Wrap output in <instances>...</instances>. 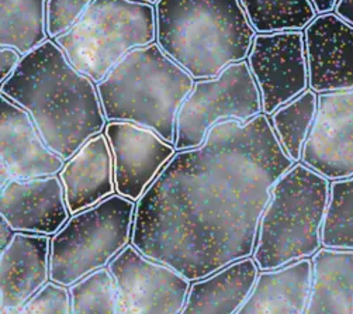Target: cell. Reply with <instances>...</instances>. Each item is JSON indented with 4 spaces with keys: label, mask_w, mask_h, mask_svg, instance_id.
I'll return each instance as SVG.
<instances>
[{
    "label": "cell",
    "mask_w": 353,
    "mask_h": 314,
    "mask_svg": "<svg viewBox=\"0 0 353 314\" xmlns=\"http://www.w3.org/2000/svg\"><path fill=\"white\" fill-rule=\"evenodd\" d=\"M13 235H14L13 230L10 228L8 222L2 217V220H0V247H2V250H5L9 246Z\"/></svg>",
    "instance_id": "cell-30"
},
{
    "label": "cell",
    "mask_w": 353,
    "mask_h": 314,
    "mask_svg": "<svg viewBox=\"0 0 353 314\" xmlns=\"http://www.w3.org/2000/svg\"><path fill=\"white\" fill-rule=\"evenodd\" d=\"M259 34L304 31L319 16L311 0H239Z\"/></svg>",
    "instance_id": "cell-23"
},
{
    "label": "cell",
    "mask_w": 353,
    "mask_h": 314,
    "mask_svg": "<svg viewBox=\"0 0 353 314\" xmlns=\"http://www.w3.org/2000/svg\"><path fill=\"white\" fill-rule=\"evenodd\" d=\"M2 162L10 179H35L59 173L65 161L55 154L31 116L16 103L2 96Z\"/></svg>",
    "instance_id": "cell-15"
},
{
    "label": "cell",
    "mask_w": 353,
    "mask_h": 314,
    "mask_svg": "<svg viewBox=\"0 0 353 314\" xmlns=\"http://www.w3.org/2000/svg\"><path fill=\"white\" fill-rule=\"evenodd\" d=\"M93 0H47V28L51 39L59 37L72 27Z\"/></svg>",
    "instance_id": "cell-27"
},
{
    "label": "cell",
    "mask_w": 353,
    "mask_h": 314,
    "mask_svg": "<svg viewBox=\"0 0 353 314\" xmlns=\"http://www.w3.org/2000/svg\"><path fill=\"white\" fill-rule=\"evenodd\" d=\"M259 271L255 259L245 258L194 281L181 314H236L251 296Z\"/></svg>",
    "instance_id": "cell-18"
},
{
    "label": "cell",
    "mask_w": 353,
    "mask_h": 314,
    "mask_svg": "<svg viewBox=\"0 0 353 314\" xmlns=\"http://www.w3.org/2000/svg\"><path fill=\"white\" fill-rule=\"evenodd\" d=\"M157 10L135 0H93L55 43L78 71L100 84L132 50L154 44Z\"/></svg>",
    "instance_id": "cell-6"
},
{
    "label": "cell",
    "mask_w": 353,
    "mask_h": 314,
    "mask_svg": "<svg viewBox=\"0 0 353 314\" xmlns=\"http://www.w3.org/2000/svg\"><path fill=\"white\" fill-rule=\"evenodd\" d=\"M334 12L347 23L353 24V0H339Z\"/></svg>",
    "instance_id": "cell-29"
},
{
    "label": "cell",
    "mask_w": 353,
    "mask_h": 314,
    "mask_svg": "<svg viewBox=\"0 0 353 314\" xmlns=\"http://www.w3.org/2000/svg\"><path fill=\"white\" fill-rule=\"evenodd\" d=\"M17 314H72L69 288L48 282L17 310Z\"/></svg>",
    "instance_id": "cell-26"
},
{
    "label": "cell",
    "mask_w": 353,
    "mask_h": 314,
    "mask_svg": "<svg viewBox=\"0 0 353 314\" xmlns=\"http://www.w3.org/2000/svg\"><path fill=\"white\" fill-rule=\"evenodd\" d=\"M0 213L14 233L55 235L69 220L61 178L13 179L2 188Z\"/></svg>",
    "instance_id": "cell-14"
},
{
    "label": "cell",
    "mask_w": 353,
    "mask_h": 314,
    "mask_svg": "<svg viewBox=\"0 0 353 314\" xmlns=\"http://www.w3.org/2000/svg\"><path fill=\"white\" fill-rule=\"evenodd\" d=\"M155 10L157 44L193 79L248 58L255 30L239 0H159Z\"/></svg>",
    "instance_id": "cell-3"
},
{
    "label": "cell",
    "mask_w": 353,
    "mask_h": 314,
    "mask_svg": "<svg viewBox=\"0 0 353 314\" xmlns=\"http://www.w3.org/2000/svg\"><path fill=\"white\" fill-rule=\"evenodd\" d=\"M2 314H17V311H14V310H8V308H2Z\"/></svg>",
    "instance_id": "cell-33"
},
{
    "label": "cell",
    "mask_w": 353,
    "mask_h": 314,
    "mask_svg": "<svg viewBox=\"0 0 353 314\" xmlns=\"http://www.w3.org/2000/svg\"><path fill=\"white\" fill-rule=\"evenodd\" d=\"M323 246L330 250L353 251V177L331 181Z\"/></svg>",
    "instance_id": "cell-24"
},
{
    "label": "cell",
    "mask_w": 353,
    "mask_h": 314,
    "mask_svg": "<svg viewBox=\"0 0 353 314\" xmlns=\"http://www.w3.org/2000/svg\"><path fill=\"white\" fill-rule=\"evenodd\" d=\"M294 165L266 115L220 121L137 203L131 244L190 282L251 258L272 188Z\"/></svg>",
    "instance_id": "cell-1"
},
{
    "label": "cell",
    "mask_w": 353,
    "mask_h": 314,
    "mask_svg": "<svg viewBox=\"0 0 353 314\" xmlns=\"http://www.w3.org/2000/svg\"><path fill=\"white\" fill-rule=\"evenodd\" d=\"M72 314H120L119 293L109 269H99L69 288Z\"/></svg>",
    "instance_id": "cell-25"
},
{
    "label": "cell",
    "mask_w": 353,
    "mask_h": 314,
    "mask_svg": "<svg viewBox=\"0 0 353 314\" xmlns=\"http://www.w3.org/2000/svg\"><path fill=\"white\" fill-rule=\"evenodd\" d=\"M59 178L70 215H78L114 195V161L105 134H97L70 158Z\"/></svg>",
    "instance_id": "cell-17"
},
{
    "label": "cell",
    "mask_w": 353,
    "mask_h": 314,
    "mask_svg": "<svg viewBox=\"0 0 353 314\" xmlns=\"http://www.w3.org/2000/svg\"><path fill=\"white\" fill-rule=\"evenodd\" d=\"M330 193V179L303 162L276 182L259 223L254 253L261 271L285 268L321 250Z\"/></svg>",
    "instance_id": "cell-5"
},
{
    "label": "cell",
    "mask_w": 353,
    "mask_h": 314,
    "mask_svg": "<svg viewBox=\"0 0 353 314\" xmlns=\"http://www.w3.org/2000/svg\"><path fill=\"white\" fill-rule=\"evenodd\" d=\"M310 89L332 93L353 89V24L335 12L319 14L303 31Z\"/></svg>",
    "instance_id": "cell-13"
},
{
    "label": "cell",
    "mask_w": 353,
    "mask_h": 314,
    "mask_svg": "<svg viewBox=\"0 0 353 314\" xmlns=\"http://www.w3.org/2000/svg\"><path fill=\"white\" fill-rule=\"evenodd\" d=\"M312 279V259L276 271H261L256 285L236 314H304Z\"/></svg>",
    "instance_id": "cell-19"
},
{
    "label": "cell",
    "mask_w": 353,
    "mask_h": 314,
    "mask_svg": "<svg viewBox=\"0 0 353 314\" xmlns=\"http://www.w3.org/2000/svg\"><path fill=\"white\" fill-rule=\"evenodd\" d=\"M0 47H12L23 57L47 41V0H0Z\"/></svg>",
    "instance_id": "cell-21"
},
{
    "label": "cell",
    "mask_w": 353,
    "mask_h": 314,
    "mask_svg": "<svg viewBox=\"0 0 353 314\" xmlns=\"http://www.w3.org/2000/svg\"><path fill=\"white\" fill-rule=\"evenodd\" d=\"M135 2H143V3H150V5H154V3H158L159 0H135Z\"/></svg>",
    "instance_id": "cell-32"
},
{
    "label": "cell",
    "mask_w": 353,
    "mask_h": 314,
    "mask_svg": "<svg viewBox=\"0 0 353 314\" xmlns=\"http://www.w3.org/2000/svg\"><path fill=\"white\" fill-rule=\"evenodd\" d=\"M248 63L268 117L310 88L303 31L256 34Z\"/></svg>",
    "instance_id": "cell-10"
},
{
    "label": "cell",
    "mask_w": 353,
    "mask_h": 314,
    "mask_svg": "<svg viewBox=\"0 0 353 314\" xmlns=\"http://www.w3.org/2000/svg\"><path fill=\"white\" fill-rule=\"evenodd\" d=\"M2 308L20 310L47 284L51 272V238L14 233L0 257Z\"/></svg>",
    "instance_id": "cell-16"
},
{
    "label": "cell",
    "mask_w": 353,
    "mask_h": 314,
    "mask_svg": "<svg viewBox=\"0 0 353 314\" xmlns=\"http://www.w3.org/2000/svg\"><path fill=\"white\" fill-rule=\"evenodd\" d=\"M301 162L330 181L353 177V89L319 95Z\"/></svg>",
    "instance_id": "cell-12"
},
{
    "label": "cell",
    "mask_w": 353,
    "mask_h": 314,
    "mask_svg": "<svg viewBox=\"0 0 353 314\" xmlns=\"http://www.w3.org/2000/svg\"><path fill=\"white\" fill-rule=\"evenodd\" d=\"M104 134L113 154L116 192L138 203L174 157L176 148L155 131L134 123L110 121Z\"/></svg>",
    "instance_id": "cell-11"
},
{
    "label": "cell",
    "mask_w": 353,
    "mask_h": 314,
    "mask_svg": "<svg viewBox=\"0 0 353 314\" xmlns=\"http://www.w3.org/2000/svg\"><path fill=\"white\" fill-rule=\"evenodd\" d=\"M311 2L315 6L316 13L325 14V13H331L335 10V6L339 0H311Z\"/></svg>",
    "instance_id": "cell-31"
},
{
    "label": "cell",
    "mask_w": 353,
    "mask_h": 314,
    "mask_svg": "<svg viewBox=\"0 0 353 314\" xmlns=\"http://www.w3.org/2000/svg\"><path fill=\"white\" fill-rule=\"evenodd\" d=\"M259 86L248 61L231 63L217 77L196 81L176 123V151L201 147L220 121L246 123L262 115Z\"/></svg>",
    "instance_id": "cell-8"
},
{
    "label": "cell",
    "mask_w": 353,
    "mask_h": 314,
    "mask_svg": "<svg viewBox=\"0 0 353 314\" xmlns=\"http://www.w3.org/2000/svg\"><path fill=\"white\" fill-rule=\"evenodd\" d=\"M120 314H181L190 281L172 266L141 254L132 244L109 265Z\"/></svg>",
    "instance_id": "cell-9"
},
{
    "label": "cell",
    "mask_w": 353,
    "mask_h": 314,
    "mask_svg": "<svg viewBox=\"0 0 353 314\" xmlns=\"http://www.w3.org/2000/svg\"><path fill=\"white\" fill-rule=\"evenodd\" d=\"M135 207L113 195L70 217L51 238V282L70 288L110 265L131 241Z\"/></svg>",
    "instance_id": "cell-7"
},
{
    "label": "cell",
    "mask_w": 353,
    "mask_h": 314,
    "mask_svg": "<svg viewBox=\"0 0 353 314\" xmlns=\"http://www.w3.org/2000/svg\"><path fill=\"white\" fill-rule=\"evenodd\" d=\"M193 86V77L154 43L127 54L97 92L109 123H134L174 146L178 115Z\"/></svg>",
    "instance_id": "cell-4"
},
{
    "label": "cell",
    "mask_w": 353,
    "mask_h": 314,
    "mask_svg": "<svg viewBox=\"0 0 353 314\" xmlns=\"http://www.w3.org/2000/svg\"><path fill=\"white\" fill-rule=\"evenodd\" d=\"M304 314H353V251L321 248L312 257Z\"/></svg>",
    "instance_id": "cell-20"
},
{
    "label": "cell",
    "mask_w": 353,
    "mask_h": 314,
    "mask_svg": "<svg viewBox=\"0 0 353 314\" xmlns=\"http://www.w3.org/2000/svg\"><path fill=\"white\" fill-rule=\"evenodd\" d=\"M0 92L28 112L50 150L63 161L105 128L94 82L69 62L55 41L47 40L24 55Z\"/></svg>",
    "instance_id": "cell-2"
},
{
    "label": "cell",
    "mask_w": 353,
    "mask_h": 314,
    "mask_svg": "<svg viewBox=\"0 0 353 314\" xmlns=\"http://www.w3.org/2000/svg\"><path fill=\"white\" fill-rule=\"evenodd\" d=\"M23 55L12 47H0V81L5 84L19 68Z\"/></svg>",
    "instance_id": "cell-28"
},
{
    "label": "cell",
    "mask_w": 353,
    "mask_h": 314,
    "mask_svg": "<svg viewBox=\"0 0 353 314\" xmlns=\"http://www.w3.org/2000/svg\"><path fill=\"white\" fill-rule=\"evenodd\" d=\"M316 112H319V93L307 89L270 116V123L279 143L294 162L303 158V150L312 130Z\"/></svg>",
    "instance_id": "cell-22"
}]
</instances>
